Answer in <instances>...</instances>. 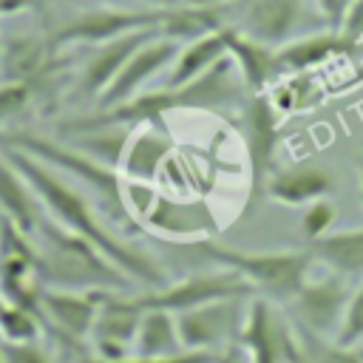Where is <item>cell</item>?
Masks as SVG:
<instances>
[{
	"mask_svg": "<svg viewBox=\"0 0 363 363\" xmlns=\"http://www.w3.org/2000/svg\"><path fill=\"white\" fill-rule=\"evenodd\" d=\"M298 335H301V343H303V352H306L309 363H363L360 349L340 346L335 337L329 340V337H320V335H312V332H303V329H298Z\"/></svg>",
	"mask_w": 363,
	"mask_h": 363,
	"instance_id": "obj_28",
	"label": "cell"
},
{
	"mask_svg": "<svg viewBox=\"0 0 363 363\" xmlns=\"http://www.w3.org/2000/svg\"><path fill=\"white\" fill-rule=\"evenodd\" d=\"M193 252L204 255L216 267L233 269L241 275L255 295L272 301V303H289L292 295L303 286L312 269L309 250H292V252H250V250H233L218 244L216 238H196L184 241Z\"/></svg>",
	"mask_w": 363,
	"mask_h": 363,
	"instance_id": "obj_4",
	"label": "cell"
},
{
	"mask_svg": "<svg viewBox=\"0 0 363 363\" xmlns=\"http://www.w3.org/2000/svg\"><path fill=\"white\" fill-rule=\"evenodd\" d=\"M267 94H269L272 105L278 108V113H295V111L318 105V99H320V91H318L315 79L309 77V71L281 77Z\"/></svg>",
	"mask_w": 363,
	"mask_h": 363,
	"instance_id": "obj_26",
	"label": "cell"
},
{
	"mask_svg": "<svg viewBox=\"0 0 363 363\" xmlns=\"http://www.w3.org/2000/svg\"><path fill=\"white\" fill-rule=\"evenodd\" d=\"M349 51H354V40H349L343 31H335V28L309 31V34H301V37L278 45V68H281V77L301 74V71H312L335 57H343Z\"/></svg>",
	"mask_w": 363,
	"mask_h": 363,
	"instance_id": "obj_19",
	"label": "cell"
},
{
	"mask_svg": "<svg viewBox=\"0 0 363 363\" xmlns=\"http://www.w3.org/2000/svg\"><path fill=\"white\" fill-rule=\"evenodd\" d=\"M184 352L176 315L164 309H145L133 343V354H179Z\"/></svg>",
	"mask_w": 363,
	"mask_h": 363,
	"instance_id": "obj_25",
	"label": "cell"
},
{
	"mask_svg": "<svg viewBox=\"0 0 363 363\" xmlns=\"http://www.w3.org/2000/svg\"><path fill=\"white\" fill-rule=\"evenodd\" d=\"M111 6H147V9H162V6H176L179 0H105Z\"/></svg>",
	"mask_w": 363,
	"mask_h": 363,
	"instance_id": "obj_38",
	"label": "cell"
},
{
	"mask_svg": "<svg viewBox=\"0 0 363 363\" xmlns=\"http://www.w3.org/2000/svg\"><path fill=\"white\" fill-rule=\"evenodd\" d=\"M3 363H54V360L43 346H37V340H31V343H6L3 340Z\"/></svg>",
	"mask_w": 363,
	"mask_h": 363,
	"instance_id": "obj_33",
	"label": "cell"
},
{
	"mask_svg": "<svg viewBox=\"0 0 363 363\" xmlns=\"http://www.w3.org/2000/svg\"><path fill=\"white\" fill-rule=\"evenodd\" d=\"M247 99V88L233 65L230 57H224L216 68L201 74L199 79H190L184 85H164L156 91H142L113 108H99L88 116H77L71 122L82 125H119V128H164V116L176 111H238V105Z\"/></svg>",
	"mask_w": 363,
	"mask_h": 363,
	"instance_id": "obj_2",
	"label": "cell"
},
{
	"mask_svg": "<svg viewBox=\"0 0 363 363\" xmlns=\"http://www.w3.org/2000/svg\"><path fill=\"white\" fill-rule=\"evenodd\" d=\"M216 352H179V354H128L122 360H82V363H213Z\"/></svg>",
	"mask_w": 363,
	"mask_h": 363,
	"instance_id": "obj_32",
	"label": "cell"
},
{
	"mask_svg": "<svg viewBox=\"0 0 363 363\" xmlns=\"http://www.w3.org/2000/svg\"><path fill=\"white\" fill-rule=\"evenodd\" d=\"M0 216L9 218L17 230H23L26 235H34L43 213V204L37 199V193L31 190V184L26 182V176L0 153Z\"/></svg>",
	"mask_w": 363,
	"mask_h": 363,
	"instance_id": "obj_20",
	"label": "cell"
},
{
	"mask_svg": "<svg viewBox=\"0 0 363 363\" xmlns=\"http://www.w3.org/2000/svg\"><path fill=\"white\" fill-rule=\"evenodd\" d=\"M34 88L20 79H0V128L11 125L28 105H31Z\"/></svg>",
	"mask_w": 363,
	"mask_h": 363,
	"instance_id": "obj_30",
	"label": "cell"
},
{
	"mask_svg": "<svg viewBox=\"0 0 363 363\" xmlns=\"http://www.w3.org/2000/svg\"><path fill=\"white\" fill-rule=\"evenodd\" d=\"M182 43L164 37V34H156L153 40H147L145 45H139L130 60L122 65V71L116 74V79L102 91V96L96 99L99 108H113L142 91H147V82L153 77H159L167 65H173L176 54H179Z\"/></svg>",
	"mask_w": 363,
	"mask_h": 363,
	"instance_id": "obj_14",
	"label": "cell"
},
{
	"mask_svg": "<svg viewBox=\"0 0 363 363\" xmlns=\"http://www.w3.org/2000/svg\"><path fill=\"white\" fill-rule=\"evenodd\" d=\"M6 303H9V301H6V298H3V292H0V315H3V309H6Z\"/></svg>",
	"mask_w": 363,
	"mask_h": 363,
	"instance_id": "obj_40",
	"label": "cell"
},
{
	"mask_svg": "<svg viewBox=\"0 0 363 363\" xmlns=\"http://www.w3.org/2000/svg\"><path fill=\"white\" fill-rule=\"evenodd\" d=\"M57 57V48L48 37H14L9 45H3V62L0 77L3 79H20V82H40L48 77V68Z\"/></svg>",
	"mask_w": 363,
	"mask_h": 363,
	"instance_id": "obj_21",
	"label": "cell"
},
{
	"mask_svg": "<svg viewBox=\"0 0 363 363\" xmlns=\"http://www.w3.org/2000/svg\"><path fill=\"white\" fill-rule=\"evenodd\" d=\"M142 218H145V227H150L162 235H170V241H176V244L207 238V224L196 221L193 207L173 201V199H164V196H156Z\"/></svg>",
	"mask_w": 363,
	"mask_h": 363,
	"instance_id": "obj_24",
	"label": "cell"
},
{
	"mask_svg": "<svg viewBox=\"0 0 363 363\" xmlns=\"http://www.w3.org/2000/svg\"><path fill=\"white\" fill-rule=\"evenodd\" d=\"M227 57L233 60L247 94H267L278 79V48L247 37L235 26H227Z\"/></svg>",
	"mask_w": 363,
	"mask_h": 363,
	"instance_id": "obj_17",
	"label": "cell"
},
{
	"mask_svg": "<svg viewBox=\"0 0 363 363\" xmlns=\"http://www.w3.org/2000/svg\"><path fill=\"white\" fill-rule=\"evenodd\" d=\"M213 363H252V360H250V354H247V349L241 343H230V346L216 352Z\"/></svg>",
	"mask_w": 363,
	"mask_h": 363,
	"instance_id": "obj_36",
	"label": "cell"
},
{
	"mask_svg": "<svg viewBox=\"0 0 363 363\" xmlns=\"http://www.w3.org/2000/svg\"><path fill=\"white\" fill-rule=\"evenodd\" d=\"M139 320H142V309L133 303V298H122L116 295V289H102L96 320L91 329V343L96 349V357L122 360L133 354Z\"/></svg>",
	"mask_w": 363,
	"mask_h": 363,
	"instance_id": "obj_13",
	"label": "cell"
},
{
	"mask_svg": "<svg viewBox=\"0 0 363 363\" xmlns=\"http://www.w3.org/2000/svg\"><path fill=\"white\" fill-rule=\"evenodd\" d=\"M349 295H352V289L346 286V278L326 272L320 278H306L303 286L292 295V301L286 306H289L292 323L298 329L329 337L340 326Z\"/></svg>",
	"mask_w": 363,
	"mask_h": 363,
	"instance_id": "obj_11",
	"label": "cell"
},
{
	"mask_svg": "<svg viewBox=\"0 0 363 363\" xmlns=\"http://www.w3.org/2000/svg\"><path fill=\"white\" fill-rule=\"evenodd\" d=\"M312 261L323 264L329 272L343 278L363 275V227L360 230H337L326 233L306 244Z\"/></svg>",
	"mask_w": 363,
	"mask_h": 363,
	"instance_id": "obj_22",
	"label": "cell"
},
{
	"mask_svg": "<svg viewBox=\"0 0 363 363\" xmlns=\"http://www.w3.org/2000/svg\"><path fill=\"white\" fill-rule=\"evenodd\" d=\"M31 238L37 244L40 272H43L45 286L85 289V292H102V289L119 292L130 281L88 238L68 233L48 213L40 218Z\"/></svg>",
	"mask_w": 363,
	"mask_h": 363,
	"instance_id": "obj_3",
	"label": "cell"
},
{
	"mask_svg": "<svg viewBox=\"0 0 363 363\" xmlns=\"http://www.w3.org/2000/svg\"><path fill=\"white\" fill-rule=\"evenodd\" d=\"M335 190V176L326 164H315V162H298L281 170H272L264 193L286 207H306L309 201L326 199Z\"/></svg>",
	"mask_w": 363,
	"mask_h": 363,
	"instance_id": "obj_16",
	"label": "cell"
},
{
	"mask_svg": "<svg viewBox=\"0 0 363 363\" xmlns=\"http://www.w3.org/2000/svg\"><path fill=\"white\" fill-rule=\"evenodd\" d=\"M335 216H337V210L329 201V196L326 199H318V201H309L303 207V216H301V235L306 238V244L315 241V238H320V235H326L329 227H332V221H335Z\"/></svg>",
	"mask_w": 363,
	"mask_h": 363,
	"instance_id": "obj_31",
	"label": "cell"
},
{
	"mask_svg": "<svg viewBox=\"0 0 363 363\" xmlns=\"http://www.w3.org/2000/svg\"><path fill=\"white\" fill-rule=\"evenodd\" d=\"M0 147H17V150H26L28 156L45 162L48 167L54 170H65L77 179L85 182V187L102 201V210L111 221L133 230L136 227V218L128 207V199H125V184H122V173L82 150H71V147H62L45 136H37V133H28V130H9V133H0Z\"/></svg>",
	"mask_w": 363,
	"mask_h": 363,
	"instance_id": "obj_5",
	"label": "cell"
},
{
	"mask_svg": "<svg viewBox=\"0 0 363 363\" xmlns=\"http://www.w3.org/2000/svg\"><path fill=\"white\" fill-rule=\"evenodd\" d=\"M0 363H3V337H0Z\"/></svg>",
	"mask_w": 363,
	"mask_h": 363,
	"instance_id": "obj_42",
	"label": "cell"
},
{
	"mask_svg": "<svg viewBox=\"0 0 363 363\" xmlns=\"http://www.w3.org/2000/svg\"><path fill=\"white\" fill-rule=\"evenodd\" d=\"M0 153L26 176V182L31 184V190L37 193L43 210L60 224L65 227L68 233L74 235H82L88 238L111 264H116L130 281H139L150 289L167 284L164 278V269L142 250H136L133 244H128L125 238H116L108 224L96 216V210L91 207V201L74 190L68 182H62L54 167H48L45 162L28 156L26 150H17V147H0Z\"/></svg>",
	"mask_w": 363,
	"mask_h": 363,
	"instance_id": "obj_1",
	"label": "cell"
},
{
	"mask_svg": "<svg viewBox=\"0 0 363 363\" xmlns=\"http://www.w3.org/2000/svg\"><path fill=\"white\" fill-rule=\"evenodd\" d=\"M335 340L340 346L363 349V284L349 295V303H346V312L335 332Z\"/></svg>",
	"mask_w": 363,
	"mask_h": 363,
	"instance_id": "obj_29",
	"label": "cell"
},
{
	"mask_svg": "<svg viewBox=\"0 0 363 363\" xmlns=\"http://www.w3.org/2000/svg\"><path fill=\"white\" fill-rule=\"evenodd\" d=\"M360 190H363V159H360Z\"/></svg>",
	"mask_w": 363,
	"mask_h": 363,
	"instance_id": "obj_41",
	"label": "cell"
},
{
	"mask_svg": "<svg viewBox=\"0 0 363 363\" xmlns=\"http://www.w3.org/2000/svg\"><path fill=\"white\" fill-rule=\"evenodd\" d=\"M250 298H221L204 306L176 315L182 346L190 352H218L230 343H238Z\"/></svg>",
	"mask_w": 363,
	"mask_h": 363,
	"instance_id": "obj_9",
	"label": "cell"
},
{
	"mask_svg": "<svg viewBox=\"0 0 363 363\" xmlns=\"http://www.w3.org/2000/svg\"><path fill=\"white\" fill-rule=\"evenodd\" d=\"M278 119H281V113L272 105L269 94H247V99L238 105V125L235 128H238L241 142H244L252 193H258L272 173V159H275V147L281 139Z\"/></svg>",
	"mask_w": 363,
	"mask_h": 363,
	"instance_id": "obj_10",
	"label": "cell"
},
{
	"mask_svg": "<svg viewBox=\"0 0 363 363\" xmlns=\"http://www.w3.org/2000/svg\"><path fill=\"white\" fill-rule=\"evenodd\" d=\"M360 352H363V349H360Z\"/></svg>",
	"mask_w": 363,
	"mask_h": 363,
	"instance_id": "obj_43",
	"label": "cell"
},
{
	"mask_svg": "<svg viewBox=\"0 0 363 363\" xmlns=\"http://www.w3.org/2000/svg\"><path fill=\"white\" fill-rule=\"evenodd\" d=\"M184 6H199V9H213V6H227V0H179Z\"/></svg>",
	"mask_w": 363,
	"mask_h": 363,
	"instance_id": "obj_39",
	"label": "cell"
},
{
	"mask_svg": "<svg viewBox=\"0 0 363 363\" xmlns=\"http://www.w3.org/2000/svg\"><path fill=\"white\" fill-rule=\"evenodd\" d=\"M173 136L167 133V128H153L145 125L139 130L130 133L128 147L122 153L119 162V173L125 182H136V184H150L156 182L159 170L164 167V162L173 153Z\"/></svg>",
	"mask_w": 363,
	"mask_h": 363,
	"instance_id": "obj_18",
	"label": "cell"
},
{
	"mask_svg": "<svg viewBox=\"0 0 363 363\" xmlns=\"http://www.w3.org/2000/svg\"><path fill=\"white\" fill-rule=\"evenodd\" d=\"M162 9H147V6H96V9H82L77 17L62 23L48 40L51 45L71 48V45H99L113 37H122L128 31L139 28H159L162 23Z\"/></svg>",
	"mask_w": 363,
	"mask_h": 363,
	"instance_id": "obj_7",
	"label": "cell"
},
{
	"mask_svg": "<svg viewBox=\"0 0 363 363\" xmlns=\"http://www.w3.org/2000/svg\"><path fill=\"white\" fill-rule=\"evenodd\" d=\"M312 0H227L235 28L267 45H284L301 37Z\"/></svg>",
	"mask_w": 363,
	"mask_h": 363,
	"instance_id": "obj_8",
	"label": "cell"
},
{
	"mask_svg": "<svg viewBox=\"0 0 363 363\" xmlns=\"http://www.w3.org/2000/svg\"><path fill=\"white\" fill-rule=\"evenodd\" d=\"M340 31L349 37V40H363V0H354L352 3V9H349V14H346V20H343V26H340Z\"/></svg>",
	"mask_w": 363,
	"mask_h": 363,
	"instance_id": "obj_35",
	"label": "cell"
},
{
	"mask_svg": "<svg viewBox=\"0 0 363 363\" xmlns=\"http://www.w3.org/2000/svg\"><path fill=\"white\" fill-rule=\"evenodd\" d=\"M224 57H227V26L216 28L210 34H201L190 43H182V48L170 65L167 85H184L190 79H199L201 74L216 68Z\"/></svg>",
	"mask_w": 363,
	"mask_h": 363,
	"instance_id": "obj_23",
	"label": "cell"
},
{
	"mask_svg": "<svg viewBox=\"0 0 363 363\" xmlns=\"http://www.w3.org/2000/svg\"><path fill=\"white\" fill-rule=\"evenodd\" d=\"M156 34H162L159 28H139V31H128L122 37H113L108 43H99V45H91V57L85 60L82 65V74H79V94L85 99H99L102 91L116 79V74L122 71V65L130 60V54L145 45L147 40H153Z\"/></svg>",
	"mask_w": 363,
	"mask_h": 363,
	"instance_id": "obj_15",
	"label": "cell"
},
{
	"mask_svg": "<svg viewBox=\"0 0 363 363\" xmlns=\"http://www.w3.org/2000/svg\"><path fill=\"white\" fill-rule=\"evenodd\" d=\"M312 3H315V11H318L320 23L326 28L340 31V26H343V20H346V14H349L354 0H312Z\"/></svg>",
	"mask_w": 363,
	"mask_h": 363,
	"instance_id": "obj_34",
	"label": "cell"
},
{
	"mask_svg": "<svg viewBox=\"0 0 363 363\" xmlns=\"http://www.w3.org/2000/svg\"><path fill=\"white\" fill-rule=\"evenodd\" d=\"M133 303L145 312V309H164V312H187L196 306H204L210 301H221V298H255V289L235 275L233 269L218 267L216 272H196L187 275L182 281H167L156 289H147L142 295H130Z\"/></svg>",
	"mask_w": 363,
	"mask_h": 363,
	"instance_id": "obj_6",
	"label": "cell"
},
{
	"mask_svg": "<svg viewBox=\"0 0 363 363\" xmlns=\"http://www.w3.org/2000/svg\"><path fill=\"white\" fill-rule=\"evenodd\" d=\"M43 0H0V17H14L23 11H34L40 9Z\"/></svg>",
	"mask_w": 363,
	"mask_h": 363,
	"instance_id": "obj_37",
	"label": "cell"
},
{
	"mask_svg": "<svg viewBox=\"0 0 363 363\" xmlns=\"http://www.w3.org/2000/svg\"><path fill=\"white\" fill-rule=\"evenodd\" d=\"M96 309H99V292L60 289V286H45L37 306L43 326H51L60 343L65 346H79L82 340L91 337Z\"/></svg>",
	"mask_w": 363,
	"mask_h": 363,
	"instance_id": "obj_12",
	"label": "cell"
},
{
	"mask_svg": "<svg viewBox=\"0 0 363 363\" xmlns=\"http://www.w3.org/2000/svg\"><path fill=\"white\" fill-rule=\"evenodd\" d=\"M40 315L34 309L17 306V303H6L3 315H0V337L6 343H31L40 335Z\"/></svg>",
	"mask_w": 363,
	"mask_h": 363,
	"instance_id": "obj_27",
	"label": "cell"
}]
</instances>
